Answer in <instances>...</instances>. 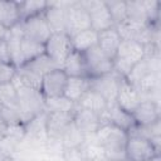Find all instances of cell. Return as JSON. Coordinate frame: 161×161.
Wrapping results in <instances>:
<instances>
[{"label":"cell","mask_w":161,"mask_h":161,"mask_svg":"<svg viewBox=\"0 0 161 161\" xmlns=\"http://www.w3.org/2000/svg\"><path fill=\"white\" fill-rule=\"evenodd\" d=\"M88 89H89V78L68 77L63 97L77 104Z\"/></svg>","instance_id":"19"},{"label":"cell","mask_w":161,"mask_h":161,"mask_svg":"<svg viewBox=\"0 0 161 161\" xmlns=\"http://www.w3.org/2000/svg\"><path fill=\"white\" fill-rule=\"evenodd\" d=\"M68 6H69V1L48 3V8L44 11V15L53 33H65Z\"/></svg>","instance_id":"15"},{"label":"cell","mask_w":161,"mask_h":161,"mask_svg":"<svg viewBox=\"0 0 161 161\" xmlns=\"http://www.w3.org/2000/svg\"><path fill=\"white\" fill-rule=\"evenodd\" d=\"M77 104L67 99L65 97L45 99V112H73Z\"/></svg>","instance_id":"28"},{"label":"cell","mask_w":161,"mask_h":161,"mask_svg":"<svg viewBox=\"0 0 161 161\" xmlns=\"http://www.w3.org/2000/svg\"><path fill=\"white\" fill-rule=\"evenodd\" d=\"M21 67L29 69L30 72H33V73H35V74H38V75H40V77H44L47 73H49V72H52V70L59 68L45 53H43L42 55L34 58L33 60L25 63V64L21 65Z\"/></svg>","instance_id":"24"},{"label":"cell","mask_w":161,"mask_h":161,"mask_svg":"<svg viewBox=\"0 0 161 161\" xmlns=\"http://www.w3.org/2000/svg\"><path fill=\"white\" fill-rule=\"evenodd\" d=\"M20 26H21V30L25 38L34 40L36 43H40V44H45V42L53 34L45 19L44 13L20 21Z\"/></svg>","instance_id":"8"},{"label":"cell","mask_w":161,"mask_h":161,"mask_svg":"<svg viewBox=\"0 0 161 161\" xmlns=\"http://www.w3.org/2000/svg\"><path fill=\"white\" fill-rule=\"evenodd\" d=\"M122 79L118 74L111 72L102 77L89 78V88L102 96L107 103H114Z\"/></svg>","instance_id":"9"},{"label":"cell","mask_w":161,"mask_h":161,"mask_svg":"<svg viewBox=\"0 0 161 161\" xmlns=\"http://www.w3.org/2000/svg\"><path fill=\"white\" fill-rule=\"evenodd\" d=\"M91 28V20L87 10L80 4V1H70L67 11V26L65 33L69 36L87 30Z\"/></svg>","instance_id":"11"},{"label":"cell","mask_w":161,"mask_h":161,"mask_svg":"<svg viewBox=\"0 0 161 161\" xmlns=\"http://www.w3.org/2000/svg\"><path fill=\"white\" fill-rule=\"evenodd\" d=\"M0 62H5V63H13L11 58H10V53L8 49V44L5 40L0 42Z\"/></svg>","instance_id":"32"},{"label":"cell","mask_w":161,"mask_h":161,"mask_svg":"<svg viewBox=\"0 0 161 161\" xmlns=\"http://www.w3.org/2000/svg\"><path fill=\"white\" fill-rule=\"evenodd\" d=\"M117 161H130L128 158H122V160H117Z\"/></svg>","instance_id":"37"},{"label":"cell","mask_w":161,"mask_h":161,"mask_svg":"<svg viewBox=\"0 0 161 161\" xmlns=\"http://www.w3.org/2000/svg\"><path fill=\"white\" fill-rule=\"evenodd\" d=\"M43 53H45L44 44L36 43L34 40H30V39L23 36L21 48H20V55H21V63H23V65L25 63L33 60L34 58L42 55Z\"/></svg>","instance_id":"25"},{"label":"cell","mask_w":161,"mask_h":161,"mask_svg":"<svg viewBox=\"0 0 161 161\" xmlns=\"http://www.w3.org/2000/svg\"><path fill=\"white\" fill-rule=\"evenodd\" d=\"M142 93L131 83H128L125 78L121 80L116 103L126 112L132 113L136 107L142 102Z\"/></svg>","instance_id":"14"},{"label":"cell","mask_w":161,"mask_h":161,"mask_svg":"<svg viewBox=\"0 0 161 161\" xmlns=\"http://www.w3.org/2000/svg\"><path fill=\"white\" fill-rule=\"evenodd\" d=\"M80 4L84 6V9L89 15L91 29L99 33V31L114 28V24L109 15L106 1L89 0V1H80Z\"/></svg>","instance_id":"6"},{"label":"cell","mask_w":161,"mask_h":161,"mask_svg":"<svg viewBox=\"0 0 161 161\" xmlns=\"http://www.w3.org/2000/svg\"><path fill=\"white\" fill-rule=\"evenodd\" d=\"M102 123H111L114 125L125 131H130L135 126V121L132 118V114L123 111L116 102L108 103L104 112L101 114Z\"/></svg>","instance_id":"16"},{"label":"cell","mask_w":161,"mask_h":161,"mask_svg":"<svg viewBox=\"0 0 161 161\" xmlns=\"http://www.w3.org/2000/svg\"><path fill=\"white\" fill-rule=\"evenodd\" d=\"M73 112H47L45 116V132L49 138L60 141L65 131L73 125Z\"/></svg>","instance_id":"10"},{"label":"cell","mask_w":161,"mask_h":161,"mask_svg":"<svg viewBox=\"0 0 161 161\" xmlns=\"http://www.w3.org/2000/svg\"><path fill=\"white\" fill-rule=\"evenodd\" d=\"M0 106L18 108V93L13 82L0 86Z\"/></svg>","instance_id":"29"},{"label":"cell","mask_w":161,"mask_h":161,"mask_svg":"<svg viewBox=\"0 0 161 161\" xmlns=\"http://www.w3.org/2000/svg\"><path fill=\"white\" fill-rule=\"evenodd\" d=\"M16 67L13 63L0 62V86L13 82L16 74Z\"/></svg>","instance_id":"31"},{"label":"cell","mask_w":161,"mask_h":161,"mask_svg":"<svg viewBox=\"0 0 161 161\" xmlns=\"http://www.w3.org/2000/svg\"><path fill=\"white\" fill-rule=\"evenodd\" d=\"M84 136L77 130V127L74 126V123L65 131V133L63 135L62 137V142L65 147H69V148H75L78 146L82 145V142L84 141Z\"/></svg>","instance_id":"30"},{"label":"cell","mask_w":161,"mask_h":161,"mask_svg":"<svg viewBox=\"0 0 161 161\" xmlns=\"http://www.w3.org/2000/svg\"><path fill=\"white\" fill-rule=\"evenodd\" d=\"M73 123L84 137H88L96 135L98 128L102 126V119H101V114L92 112L89 109L77 107L74 111Z\"/></svg>","instance_id":"13"},{"label":"cell","mask_w":161,"mask_h":161,"mask_svg":"<svg viewBox=\"0 0 161 161\" xmlns=\"http://www.w3.org/2000/svg\"><path fill=\"white\" fill-rule=\"evenodd\" d=\"M45 54L62 68L67 58L74 52L70 36L67 33H53L44 44Z\"/></svg>","instance_id":"4"},{"label":"cell","mask_w":161,"mask_h":161,"mask_svg":"<svg viewBox=\"0 0 161 161\" xmlns=\"http://www.w3.org/2000/svg\"><path fill=\"white\" fill-rule=\"evenodd\" d=\"M102 155L109 161L126 158L128 132L111 123H102L94 135Z\"/></svg>","instance_id":"1"},{"label":"cell","mask_w":161,"mask_h":161,"mask_svg":"<svg viewBox=\"0 0 161 161\" xmlns=\"http://www.w3.org/2000/svg\"><path fill=\"white\" fill-rule=\"evenodd\" d=\"M20 23L18 1L0 0V24L6 29H11Z\"/></svg>","instance_id":"21"},{"label":"cell","mask_w":161,"mask_h":161,"mask_svg":"<svg viewBox=\"0 0 161 161\" xmlns=\"http://www.w3.org/2000/svg\"><path fill=\"white\" fill-rule=\"evenodd\" d=\"M18 5H19L20 21L43 14L48 8L47 1H18Z\"/></svg>","instance_id":"26"},{"label":"cell","mask_w":161,"mask_h":161,"mask_svg":"<svg viewBox=\"0 0 161 161\" xmlns=\"http://www.w3.org/2000/svg\"><path fill=\"white\" fill-rule=\"evenodd\" d=\"M8 33H9V29H6L4 25H1V24H0V42L6 39Z\"/></svg>","instance_id":"33"},{"label":"cell","mask_w":161,"mask_h":161,"mask_svg":"<svg viewBox=\"0 0 161 161\" xmlns=\"http://www.w3.org/2000/svg\"><path fill=\"white\" fill-rule=\"evenodd\" d=\"M121 36L117 31L116 28H111L103 31L98 33V39H97V47L111 59L113 60V58L116 57L117 49L121 44Z\"/></svg>","instance_id":"18"},{"label":"cell","mask_w":161,"mask_h":161,"mask_svg":"<svg viewBox=\"0 0 161 161\" xmlns=\"http://www.w3.org/2000/svg\"><path fill=\"white\" fill-rule=\"evenodd\" d=\"M97 39H98V33L91 28L87 30L79 31V33L74 34L73 36H70L73 50L82 53V54L84 52H87L88 49L93 48L94 45H97Z\"/></svg>","instance_id":"22"},{"label":"cell","mask_w":161,"mask_h":161,"mask_svg":"<svg viewBox=\"0 0 161 161\" xmlns=\"http://www.w3.org/2000/svg\"><path fill=\"white\" fill-rule=\"evenodd\" d=\"M87 72L89 78H97L113 72V62L97 47L88 49L83 53Z\"/></svg>","instance_id":"7"},{"label":"cell","mask_w":161,"mask_h":161,"mask_svg":"<svg viewBox=\"0 0 161 161\" xmlns=\"http://www.w3.org/2000/svg\"><path fill=\"white\" fill-rule=\"evenodd\" d=\"M107 102L106 99L99 96L97 92L92 91L91 88L83 94V97L79 99V102L77 103V107L79 108H84V109H89L92 112H96L98 114H102L104 112V109L107 108Z\"/></svg>","instance_id":"23"},{"label":"cell","mask_w":161,"mask_h":161,"mask_svg":"<svg viewBox=\"0 0 161 161\" xmlns=\"http://www.w3.org/2000/svg\"><path fill=\"white\" fill-rule=\"evenodd\" d=\"M136 126L151 125L160 119V106L158 102L152 99H142V102L131 113Z\"/></svg>","instance_id":"17"},{"label":"cell","mask_w":161,"mask_h":161,"mask_svg":"<svg viewBox=\"0 0 161 161\" xmlns=\"http://www.w3.org/2000/svg\"><path fill=\"white\" fill-rule=\"evenodd\" d=\"M62 69L68 77H82V78H89L87 72L86 60L82 53L73 52L67 60L64 62Z\"/></svg>","instance_id":"20"},{"label":"cell","mask_w":161,"mask_h":161,"mask_svg":"<svg viewBox=\"0 0 161 161\" xmlns=\"http://www.w3.org/2000/svg\"><path fill=\"white\" fill-rule=\"evenodd\" d=\"M67 79L68 75L64 73L62 68L47 73L42 78V86H40V93L43 94L44 99L63 97Z\"/></svg>","instance_id":"12"},{"label":"cell","mask_w":161,"mask_h":161,"mask_svg":"<svg viewBox=\"0 0 161 161\" xmlns=\"http://www.w3.org/2000/svg\"><path fill=\"white\" fill-rule=\"evenodd\" d=\"M161 160V157H160V155L158 156H155L153 158H151V160H148V161H160Z\"/></svg>","instance_id":"36"},{"label":"cell","mask_w":161,"mask_h":161,"mask_svg":"<svg viewBox=\"0 0 161 161\" xmlns=\"http://www.w3.org/2000/svg\"><path fill=\"white\" fill-rule=\"evenodd\" d=\"M146 55V47L133 40H121L116 57L113 58V72L126 78L131 69Z\"/></svg>","instance_id":"2"},{"label":"cell","mask_w":161,"mask_h":161,"mask_svg":"<svg viewBox=\"0 0 161 161\" xmlns=\"http://www.w3.org/2000/svg\"><path fill=\"white\" fill-rule=\"evenodd\" d=\"M106 5L108 8L109 15L112 18V21L114 26L119 25L127 19V4L126 1H118V0H111L106 1Z\"/></svg>","instance_id":"27"},{"label":"cell","mask_w":161,"mask_h":161,"mask_svg":"<svg viewBox=\"0 0 161 161\" xmlns=\"http://www.w3.org/2000/svg\"><path fill=\"white\" fill-rule=\"evenodd\" d=\"M18 93V109L23 125H28L36 116L45 112V99L40 91L14 84Z\"/></svg>","instance_id":"3"},{"label":"cell","mask_w":161,"mask_h":161,"mask_svg":"<svg viewBox=\"0 0 161 161\" xmlns=\"http://www.w3.org/2000/svg\"><path fill=\"white\" fill-rule=\"evenodd\" d=\"M160 155V150L147 138L128 135L126 145V158L130 161H148Z\"/></svg>","instance_id":"5"},{"label":"cell","mask_w":161,"mask_h":161,"mask_svg":"<svg viewBox=\"0 0 161 161\" xmlns=\"http://www.w3.org/2000/svg\"><path fill=\"white\" fill-rule=\"evenodd\" d=\"M0 161H13V160H11V157L6 152L0 150Z\"/></svg>","instance_id":"34"},{"label":"cell","mask_w":161,"mask_h":161,"mask_svg":"<svg viewBox=\"0 0 161 161\" xmlns=\"http://www.w3.org/2000/svg\"><path fill=\"white\" fill-rule=\"evenodd\" d=\"M89 161H109V160H108V158H106L104 156H101V155H99V156L92 157V158H91Z\"/></svg>","instance_id":"35"}]
</instances>
